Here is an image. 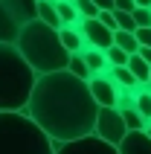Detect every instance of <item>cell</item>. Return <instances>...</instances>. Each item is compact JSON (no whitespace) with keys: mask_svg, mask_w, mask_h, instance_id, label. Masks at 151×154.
Instances as JSON below:
<instances>
[{"mask_svg":"<svg viewBox=\"0 0 151 154\" xmlns=\"http://www.w3.org/2000/svg\"><path fill=\"white\" fill-rule=\"evenodd\" d=\"M102 105L90 90L87 79H79L67 67L55 73H41L35 82L32 99L26 105V113L50 134L55 143L93 134L96 116Z\"/></svg>","mask_w":151,"mask_h":154,"instance_id":"6da1fadb","label":"cell"},{"mask_svg":"<svg viewBox=\"0 0 151 154\" xmlns=\"http://www.w3.org/2000/svg\"><path fill=\"white\" fill-rule=\"evenodd\" d=\"M38 70L23 58L17 44L0 41V111H26Z\"/></svg>","mask_w":151,"mask_h":154,"instance_id":"7a4b0ae2","label":"cell"},{"mask_svg":"<svg viewBox=\"0 0 151 154\" xmlns=\"http://www.w3.org/2000/svg\"><path fill=\"white\" fill-rule=\"evenodd\" d=\"M17 50L23 52V58L38 70V76L64 70L70 64V55H73L64 47V41H61L58 26H50L41 17H35V20H29L23 26V32L17 38Z\"/></svg>","mask_w":151,"mask_h":154,"instance_id":"3957f363","label":"cell"},{"mask_svg":"<svg viewBox=\"0 0 151 154\" xmlns=\"http://www.w3.org/2000/svg\"><path fill=\"white\" fill-rule=\"evenodd\" d=\"M0 154H55V140L26 111H0Z\"/></svg>","mask_w":151,"mask_h":154,"instance_id":"277c9868","label":"cell"},{"mask_svg":"<svg viewBox=\"0 0 151 154\" xmlns=\"http://www.w3.org/2000/svg\"><path fill=\"white\" fill-rule=\"evenodd\" d=\"M38 17V0H0V41L17 44L23 26Z\"/></svg>","mask_w":151,"mask_h":154,"instance_id":"5b68a950","label":"cell"},{"mask_svg":"<svg viewBox=\"0 0 151 154\" xmlns=\"http://www.w3.org/2000/svg\"><path fill=\"white\" fill-rule=\"evenodd\" d=\"M128 131H131V128H128L125 116H122V111H119L116 105H102V108H99V116H96V128H93V134H99L102 140H108V143L119 146V143L125 140Z\"/></svg>","mask_w":151,"mask_h":154,"instance_id":"8992f818","label":"cell"},{"mask_svg":"<svg viewBox=\"0 0 151 154\" xmlns=\"http://www.w3.org/2000/svg\"><path fill=\"white\" fill-rule=\"evenodd\" d=\"M55 154H119V146L102 140L99 134H84L67 143H55Z\"/></svg>","mask_w":151,"mask_h":154,"instance_id":"52a82bcc","label":"cell"},{"mask_svg":"<svg viewBox=\"0 0 151 154\" xmlns=\"http://www.w3.org/2000/svg\"><path fill=\"white\" fill-rule=\"evenodd\" d=\"M79 29H82L84 41L90 44V47H102V50H108L110 44H113V29L105 26L99 17H82V20H79Z\"/></svg>","mask_w":151,"mask_h":154,"instance_id":"ba28073f","label":"cell"},{"mask_svg":"<svg viewBox=\"0 0 151 154\" xmlns=\"http://www.w3.org/2000/svg\"><path fill=\"white\" fill-rule=\"evenodd\" d=\"M90 90L99 105H116V99H119V85L113 82L110 73H96L90 79Z\"/></svg>","mask_w":151,"mask_h":154,"instance_id":"9c48e42d","label":"cell"},{"mask_svg":"<svg viewBox=\"0 0 151 154\" xmlns=\"http://www.w3.org/2000/svg\"><path fill=\"white\" fill-rule=\"evenodd\" d=\"M119 154H151V137L145 131H128L119 143Z\"/></svg>","mask_w":151,"mask_h":154,"instance_id":"30bf717a","label":"cell"},{"mask_svg":"<svg viewBox=\"0 0 151 154\" xmlns=\"http://www.w3.org/2000/svg\"><path fill=\"white\" fill-rule=\"evenodd\" d=\"M82 52H84V58H87V67L93 70V76H96V73H108V70H110L108 52L102 50V47H90V44H87Z\"/></svg>","mask_w":151,"mask_h":154,"instance_id":"8fae6325","label":"cell"},{"mask_svg":"<svg viewBox=\"0 0 151 154\" xmlns=\"http://www.w3.org/2000/svg\"><path fill=\"white\" fill-rule=\"evenodd\" d=\"M38 17L47 20L50 26H58V29H61V15H58L55 0H38Z\"/></svg>","mask_w":151,"mask_h":154,"instance_id":"7c38bea8","label":"cell"},{"mask_svg":"<svg viewBox=\"0 0 151 154\" xmlns=\"http://www.w3.org/2000/svg\"><path fill=\"white\" fill-rule=\"evenodd\" d=\"M55 6H58V15H61V26L64 23H79L82 20V12L76 6V0H55Z\"/></svg>","mask_w":151,"mask_h":154,"instance_id":"4fadbf2b","label":"cell"},{"mask_svg":"<svg viewBox=\"0 0 151 154\" xmlns=\"http://www.w3.org/2000/svg\"><path fill=\"white\" fill-rule=\"evenodd\" d=\"M113 44H119L128 52H140V38H137L134 29H116L113 32Z\"/></svg>","mask_w":151,"mask_h":154,"instance_id":"5bb4252c","label":"cell"},{"mask_svg":"<svg viewBox=\"0 0 151 154\" xmlns=\"http://www.w3.org/2000/svg\"><path fill=\"white\" fill-rule=\"evenodd\" d=\"M67 70H70V73H76L79 79H87V82L93 79V70L87 67V58H84V52H73V55H70Z\"/></svg>","mask_w":151,"mask_h":154,"instance_id":"9a60e30c","label":"cell"},{"mask_svg":"<svg viewBox=\"0 0 151 154\" xmlns=\"http://www.w3.org/2000/svg\"><path fill=\"white\" fill-rule=\"evenodd\" d=\"M108 73L113 76V82H116L119 87H137V85H140V79L131 73V67H128V64H122V67H110Z\"/></svg>","mask_w":151,"mask_h":154,"instance_id":"2e32d148","label":"cell"},{"mask_svg":"<svg viewBox=\"0 0 151 154\" xmlns=\"http://www.w3.org/2000/svg\"><path fill=\"white\" fill-rule=\"evenodd\" d=\"M128 67H131V73H134L140 82H148L151 76V64L140 55V52H131V58H128Z\"/></svg>","mask_w":151,"mask_h":154,"instance_id":"e0dca14e","label":"cell"},{"mask_svg":"<svg viewBox=\"0 0 151 154\" xmlns=\"http://www.w3.org/2000/svg\"><path fill=\"white\" fill-rule=\"evenodd\" d=\"M122 116H125V122H128V128H131V131H145V125H148V119H145L137 108H125Z\"/></svg>","mask_w":151,"mask_h":154,"instance_id":"ac0fdd59","label":"cell"},{"mask_svg":"<svg viewBox=\"0 0 151 154\" xmlns=\"http://www.w3.org/2000/svg\"><path fill=\"white\" fill-rule=\"evenodd\" d=\"M108 61H110V67H122V64H128V58H131V52L128 50H122L119 44H110L108 50Z\"/></svg>","mask_w":151,"mask_h":154,"instance_id":"d6986e66","label":"cell"},{"mask_svg":"<svg viewBox=\"0 0 151 154\" xmlns=\"http://www.w3.org/2000/svg\"><path fill=\"white\" fill-rule=\"evenodd\" d=\"M76 6H79L82 17H99V12H102V9L96 6V0H76Z\"/></svg>","mask_w":151,"mask_h":154,"instance_id":"ffe728a7","label":"cell"},{"mask_svg":"<svg viewBox=\"0 0 151 154\" xmlns=\"http://www.w3.org/2000/svg\"><path fill=\"white\" fill-rule=\"evenodd\" d=\"M116 23H119V29H134V32H137L134 12H122V9H116Z\"/></svg>","mask_w":151,"mask_h":154,"instance_id":"44dd1931","label":"cell"},{"mask_svg":"<svg viewBox=\"0 0 151 154\" xmlns=\"http://www.w3.org/2000/svg\"><path fill=\"white\" fill-rule=\"evenodd\" d=\"M134 17H137V29H140V26H151V9L148 6H137Z\"/></svg>","mask_w":151,"mask_h":154,"instance_id":"7402d4cb","label":"cell"},{"mask_svg":"<svg viewBox=\"0 0 151 154\" xmlns=\"http://www.w3.org/2000/svg\"><path fill=\"white\" fill-rule=\"evenodd\" d=\"M99 20H102L105 26H110L113 32L119 29V23H116V9H102V12H99Z\"/></svg>","mask_w":151,"mask_h":154,"instance_id":"603a6c76","label":"cell"},{"mask_svg":"<svg viewBox=\"0 0 151 154\" xmlns=\"http://www.w3.org/2000/svg\"><path fill=\"white\" fill-rule=\"evenodd\" d=\"M137 38H140V44L151 47V26H140V29H137Z\"/></svg>","mask_w":151,"mask_h":154,"instance_id":"cb8c5ba5","label":"cell"},{"mask_svg":"<svg viewBox=\"0 0 151 154\" xmlns=\"http://www.w3.org/2000/svg\"><path fill=\"white\" fill-rule=\"evenodd\" d=\"M116 9H122V12H134L137 0H116Z\"/></svg>","mask_w":151,"mask_h":154,"instance_id":"d4e9b609","label":"cell"},{"mask_svg":"<svg viewBox=\"0 0 151 154\" xmlns=\"http://www.w3.org/2000/svg\"><path fill=\"white\" fill-rule=\"evenodd\" d=\"M99 9H116V0H96Z\"/></svg>","mask_w":151,"mask_h":154,"instance_id":"484cf974","label":"cell"},{"mask_svg":"<svg viewBox=\"0 0 151 154\" xmlns=\"http://www.w3.org/2000/svg\"><path fill=\"white\" fill-rule=\"evenodd\" d=\"M140 55H143L145 61L151 64V47H145V44H140Z\"/></svg>","mask_w":151,"mask_h":154,"instance_id":"4316f807","label":"cell"},{"mask_svg":"<svg viewBox=\"0 0 151 154\" xmlns=\"http://www.w3.org/2000/svg\"><path fill=\"white\" fill-rule=\"evenodd\" d=\"M145 134H148V137H151V122H148V125H145Z\"/></svg>","mask_w":151,"mask_h":154,"instance_id":"83f0119b","label":"cell"},{"mask_svg":"<svg viewBox=\"0 0 151 154\" xmlns=\"http://www.w3.org/2000/svg\"><path fill=\"white\" fill-rule=\"evenodd\" d=\"M148 85H151V76H148Z\"/></svg>","mask_w":151,"mask_h":154,"instance_id":"f1b7e54d","label":"cell"}]
</instances>
